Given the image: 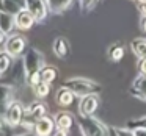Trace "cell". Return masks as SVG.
Here are the masks:
<instances>
[{
  "label": "cell",
  "instance_id": "cell-1",
  "mask_svg": "<svg viewBox=\"0 0 146 136\" xmlns=\"http://www.w3.org/2000/svg\"><path fill=\"white\" fill-rule=\"evenodd\" d=\"M76 124L79 125V131L85 136H105L110 135V127L104 124L101 119L91 114V116H82L79 114L76 119Z\"/></svg>",
  "mask_w": 146,
  "mask_h": 136
},
{
  "label": "cell",
  "instance_id": "cell-2",
  "mask_svg": "<svg viewBox=\"0 0 146 136\" xmlns=\"http://www.w3.org/2000/svg\"><path fill=\"white\" fill-rule=\"evenodd\" d=\"M61 85L69 88L76 97H83L86 94H94V92L99 94L102 91L101 85L98 81H94L91 78H86V77H71V78L64 80Z\"/></svg>",
  "mask_w": 146,
  "mask_h": 136
},
{
  "label": "cell",
  "instance_id": "cell-3",
  "mask_svg": "<svg viewBox=\"0 0 146 136\" xmlns=\"http://www.w3.org/2000/svg\"><path fill=\"white\" fill-rule=\"evenodd\" d=\"M22 66L25 77H30L32 74L39 72L42 67L46 66V57L41 50L35 47H29L25 50V53L22 55Z\"/></svg>",
  "mask_w": 146,
  "mask_h": 136
},
{
  "label": "cell",
  "instance_id": "cell-4",
  "mask_svg": "<svg viewBox=\"0 0 146 136\" xmlns=\"http://www.w3.org/2000/svg\"><path fill=\"white\" fill-rule=\"evenodd\" d=\"M7 52H10L13 57H21V55L25 53V50L29 49V41L22 33H10L7 36V41H5L3 47Z\"/></svg>",
  "mask_w": 146,
  "mask_h": 136
},
{
  "label": "cell",
  "instance_id": "cell-5",
  "mask_svg": "<svg viewBox=\"0 0 146 136\" xmlns=\"http://www.w3.org/2000/svg\"><path fill=\"white\" fill-rule=\"evenodd\" d=\"M3 114H5V120H7L8 127H13V128L14 127H21L24 117H25V105L14 99L7 106Z\"/></svg>",
  "mask_w": 146,
  "mask_h": 136
},
{
  "label": "cell",
  "instance_id": "cell-6",
  "mask_svg": "<svg viewBox=\"0 0 146 136\" xmlns=\"http://www.w3.org/2000/svg\"><path fill=\"white\" fill-rule=\"evenodd\" d=\"M25 8L33 14L36 24L46 22V19L50 14V8H49L47 0H25Z\"/></svg>",
  "mask_w": 146,
  "mask_h": 136
},
{
  "label": "cell",
  "instance_id": "cell-7",
  "mask_svg": "<svg viewBox=\"0 0 146 136\" xmlns=\"http://www.w3.org/2000/svg\"><path fill=\"white\" fill-rule=\"evenodd\" d=\"M99 105H101V97H99L98 92L83 95V97H80V102H79V114L91 116L98 111Z\"/></svg>",
  "mask_w": 146,
  "mask_h": 136
},
{
  "label": "cell",
  "instance_id": "cell-8",
  "mask_svg": "<svg viewBox=\"0 0 146 136\" xmlns=\"http://www.w3.org/2000/svg\"><path fill=\"white\" fill-rule=\"evenodd\" d=\"M54 119H55V125H57V128H55L57 135L66 136L69 133V130L72 128V125L76 124V117L69 111H60V113H57L54 116Z\"/></svg>",
  "mask_w": 146,
  "mask_h": 136
},
{
  "label": "cell",
  "instance_id": "cell-9",
  "mask_svg": "<svg viewBox=\"0 0 146 136\" xmlns=\"http://www.w3.org/2000/svg\"><path fill=\"white\" fill-rule=\"evenodd\" d=\"M55 128H57L55 119L50 117L49 114H46V116H42L41 119H38L35 122V125H33V133L38 135V136H49V135H52V133H55Z\"/></svg>",
  "mask_w": 146,
  "mask_h": 136
},
{
  "label": "cell",
  "instance_id": "cell-10",
  "mask_svg": "<svg viewBox=\"0 0 146 136\" xmlns=\"http://www.w3.org/2000/svg\"><path fill=\"white\" fill-rule=\"evenodd\" d=\"M129 94L133 99H138L141 102H146V75L145 74H138L135 78L132 80L129 86Z\"/></svg>",
  "mask_w": 146,
  "mask_h": 136
},
{
  "label": "cell",
  "instance_id": "cell-11",
  "mask_svg": "<svg viewBox=\"0 0 146 136\" xmlns=\"http://www.w3.org/2000/svg\"><path fill=\"white\" fill-rule=\"evenodd\" d=\"M14 24H16V28L19 30V32H27V30H30L35 25L36 20H35V17H33V14L30 13L27 8H24L19 13L14 14Z\"/></svg>",
  "mask_w": 146,
  "mask_h": 136
},
{
  "label": "cell",
  "instance_id": "cell-12",
  "mask_svg": "<svg viewBox=\"0 0 146 136\" xmlns=\"http://www.w3.org/2000/svg\"><path fill=\"white\" fill-rule=\"evenodd\" d=\"M52 52L57 58L60 60H66L71 53V42L64 36H57L52 42Z\"/></svg>",
  "mask_w": 146,
  "mask_h": 136
},
{
  "label": "cell",
  "instance_id": "cell-13",
  "mask_svg": "<svg viewBox=\"0 0 146 136\" xmlns=\"http://www.w3.org/2000/svg\"><path fill=\"white\" fill-rule=\"evenodd\" d=\"M74 97H76L74 92L71 91L69 88H66V86L61 85L60 88L57 89V92H55V103H57L58 106H61V108H68V106L72 105Z\"/></svg>",
  "mask_w": 146,
  "mask_h": 136
},
{
  "label": "cell",
  "instance_id": "cell-14",
  "mask_svg": "<svg viewBox=\"0 0 146 136\" xmlns=\"http://www.w3.org/2000/svg\"><path fill=\"white\" fill-rule=\"evenodd\" d=\"M14 100V86L10 83H0V111L5 113L7 106Z\"/></svg>",
  "mask_w": 146,
  "mask_h": 136
},
{
  "label": "cell",
  "instance_id": "cell-15",
  "mask_svg": "<svg viewBox=\"0 0 146 136\" xmlns=\"http://www.w3.org/2000/svg\"><path fill=\"white\" fill-rule=\"evenodd\" d=\"M14 61H16V57H13L5 49H0V77L5 75L7 72H10L13 69Z\"/></svg>",
  "mask_w": 146,
  "mask_h": 136
},
{
  "label": "cell",
  "instance_id": "cell-16",
  "mask_svg": "<svg viewBox=\"0 0 146 136\" xmlns=\"http://www.w3.org/2000/svg\"><path fill=\"white\" fill-rule=\"evenodd\" d=\"M0 28L3 30L7 35L13 33L16 30V24H14V14L8 13L5 10H0Z\"/></svg>",
  "mask_w": 146,
  "mask_h": 136
},
{
  "label": "cell",
  "instance_id": "cell-17",
  "mask_svg": "<svg viewBox=\"0 0 146 136\" xmlns=\"http://www.w3.org/2000/svg\"><path fill=\"white\" fill-rule=\"evenodd\" d=\"M49 8H50L52 14H57V16H61L64 14V11H68L71 8V5L74 3V0H47Z\"/></svg>",
  "mask_w": 146,
  "mask_h": 136
},
{
  "label": "cell",
  "instance_id": "cell-18",
  "mask_svg": "<svg viewBox=\"0 0 146 136\" xmlns=\"http://www.w3.org/2000/svg\"><path fill=\"white\" fill-rule=\"evenodd\" d=\"M126 125L132 130V135H146V116L129 119Z\"/></svg>",
  "mask_w": 146,
  "mask_h": 136
},
{
  "label": "cell",
  "instance_id": "cell-19",
  "mask_svg": "<svg viewBox=\"0 0 146 136\" xmlns=\"http://www.w3.org/2000/svg\"><path fill=\"white\" fill-rule=\"evenodd\" d=\"M25 8V0H0V10H5L11 14L19 13Z\"/></svg>",
  "mask_w": 146,
  "mask_h": 136
},
{
  "label": "cell",
  "instance_id": "cell-20",
  "mask_svg": "<svg viewBox=\"0 0 146 136\" xmlns=\"http://www.w3.org/2000/svg\"><path fill=\"white\" fill-rule=\"evenodd\" d=\"M107 55H108V60H110L111 63H119V61L124 58V55H126L124 45L121 44V42H113V44L108 47Z\"/></svg>",
  "mask_w": 146,
  "mask_h": 136
},
{
  "label": "cell",
  "instance_id": "cell-21",
  "mask_svg": "<svg viewBox=\"0 0 146 136\" xmlns=\"http://www.w3.org/2000/svg\"><path fill=\"white\" fill-rule=\"evenodd\" d=\"M130 50L138 60L140 58H146V38H143V36L135 38L130 42Z\"/></svg>",
  "mask_w": 146,
  "mask_h": 136
},
{
  "label": "cell",
  "instance_id": "cell-22",
  "mask_svg": "<svg viewBox=\"0 0 146 136\" xmlns=\"http://www.w3.org/2000/svg\"><path fill=\"white\" fill-rule=\"evenodd\" d=\"M39 75H41V81H46L49 85L55 81V78L58 77V69L55 66H50V64H46L41 70H39Z\"/></svg>",
  "mask_w": 146,
  "mask_h": 136
},
{
  "label": "cell",
  "instance_id": "cell-23",
  "mask_svg": "<svg viewBox=\"0 0 146 136\" xmlns=\"http://www.w3.org/2000/svg\"><path fill=\"white\" fill-rule=\"evenodd\" d=\"M32 89H33L35 97L36 99H42V100H44L49 94H50V85H49V83H46V81L36 83L35 86H32Z\"/></svg>",
  "mask_w": 146,
  "mask_h": 136
},
{
  "label": "cell",
  "instance_id": "cell-24",
  "mask_svg": "<svg viewBox=\"0 0 146 136\" xmlns=\"http://www.w3.org/2000/svg\"><path fill=\"white\" fill-rule=\"evenodd\" d=\"M102 0H79V7L80 11L85 14H90L91 11H94L98 8V5L101 3Z\"/></svg>",
  "mask_w": 146,
  "mask_h": 136
},
{
  "label": "cell",
  "instance_id": "cell-25",
  "mask_svg": "<svg viewBox=\"0 0 146 136\" xmlns=\"http://www.w3.org/2000/svg\"><path fill=\"white\" fill-rule=\"evenodd\" d=\"M137 70L138 74H145L146 75V58H140L138 63H137Z\"/></svg>",
  "mask_w": 146,
  "mask_h": 136
},
{
  "label": "cell",
  "instance_id": "cell-26",
  "mask_svg": "<svg viewBox=\"0 0 146 136\" xmlns=\"http://www.w3.org/2000/svg\"><path fill=\"white\" fill-rule=\"evenodd\" d=\"M7 127H8V124H7V120H5V114L0 111V133L7 131Z\"/></svg>",
  "mask_w": 146,
  "mask_h": 136
},
{
  "label": "cell",
  "instance_id": "cell-27",
  "mask_svg": "<svg viewBox=\"0 0 146 136\" xmlns=\"http://www.w3.org/2000/svg\"><path fill=\"white\" fill-rule=\"evenodd\" d=\"M135 5H137V10L140 11V14L146 16V0L145 2H135Z\"/></svg>",
  "mask_w": 146,
  "mask_h": 136
},
{
  "label": "cell",
  "instance_id": "cell-28",
  "mask_svg": "<svg viewBox=\"0 0 146 136\" xmlns=\"http://www.w3.org/2000/svg\"><path fill=\"white\" fill-rule=\"evenodd\" d=\"M140 30L146 35V16H141L140 17Z\"/></svg>",
  "mask_w": 146,
  "mask_h": 136
},
{
  "label": "cell",
  "instance_id": "cell-29",
  "mask_svg": "<svg viewBox=\"0 0 146 136\" xmlns=\"http://www.w3.org/2000/svg\"><path fill=\"white\" fill-rule=\"evenodd\" d=\"M7 33H5L3 32V30H2V28H0V49H2V47H3V44H5V41H7Z\"/></svg>",
  "mask_w": 146,
  "mask_h": 136
},
{
  "label": "cell",
  "instance_id": "cell-30",
  "mask_svg": "<svg viewBox=\"0 0 146 136\" xmlns=\"http://www.w3.org/2000/svg\"><path fill=\"white\" fill-rule=\"evenodd\" d=\"M132 2H145V0H132Z\"/></svg>",
  "mask_w": 146,
  "mask_h": 136
}]
</instances>
